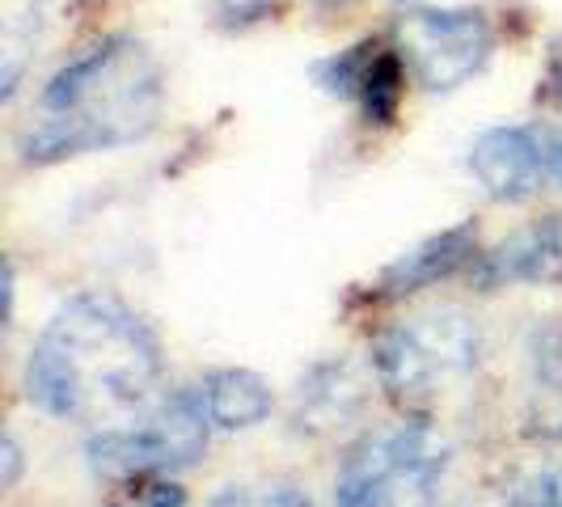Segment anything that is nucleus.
<instances>
[{
    "mask_svg": "<svg viewBox=\"0 0 562 507\" xmlns=\"http://www.w3.org/2000/svg\"><path fill=\"white\" fill-rule=\"evenodd\" d=\"M397 47L411 77L427 93H452L474 81L495 52V30L482 9H406L397 18Z\"/></svg>",
    "mask_w": 562,
    "mask_h": 507,
    "instance_id": "6",
    "label": "nucleus"
},
{
    "mask_svg": "<svg viewBox=\"0 0 562 507\" xmlns=\"http://www.w3.org/2000/svg\"><path fill=\"white\" fill-rule=\"evenodd\" d=\"M317 9H347V4H356V0H310Z\"/></svg>",
    "mask_w": 562,
    "mask_h": 507,
    "instance_id": "21",
    "label": "nucleus"
},
{
    "mask_svg": "<svg viewBox=\"0 0 562 507\" xmlns=\"http://www.w3.org/2000/svg\"><path fill=\"white\" fill-rule=\"evenodd\" d=\"M449 465V440L427 419L372 431L338 465L335 507H406L436 495Z\"/></svg>",
    "mask_w": 562,
    "mask_h": 507,
    "instance_id": "4",
    "label": "nucleus"
},
{
    "mask_svg": "<svg viewBox=\"0 0 562 507\" xmlns=\"http://www.w3.org/2000/svg\"><path fill=\"white\" fill-rule=\"evenodd\" d=\"M406 72L411 68H406L402 47H390L385 38H364L313 68L317 84L330 98L351 102L372 127H390L397 119L402 98H406Z\"/></svg>",
    "mask_w": 562,
    "mask_h": 507,
    "instance_id": "8",
    "label": "nucleus"
},
{
    "mask_svg": "<svg viewBox=\"0 0 562 507\" xmlns=\"http://www.w3.org/2000/svg\"><path fill=\"white\" fill-rule=\"evenodd\" d=\"M254 507H313V499L301 486H276L262 499H254Z\"/></svg>",
    "mask_w": 562,
    "mask_h": 507,
    "instance_id": "17",
    "label": "nucleus"
},
{
    "mask_svg": "<svg viewBox=\"0 0 562 507\" xmlns=\"http://www.w3.org/2000/svg\"><path fill=\"white\" fill-rule=\"evenodd\" d=\"M529 368H533V390H529V436L562 444V322L537 326L529 338Z\"/></svg>",
    "mask_w": 562,
    "mask_h": 507,
    "instance_id": "13",
    "label": "nucleus"
},
{
    "mask_svg": "<svg viewBox=\"0 0 562 507\" xmlns=\"http://www.w3.org/2000/svg\"><path fill=\"white\" fill-rule=\"evenodd\" d=\"M474 262H479V228L470 225V221H461V225L419 241L415 250L397 254L394 262L376 275V296H385V301L415 296L423 288H436V283L452 280L457 271H465Z\"/></svg>",
    "mask_w": 562,
    "mask_h": 507,
    "instance_id": "10",
    "label": "nucleus"
},
{
    "mask_svg": "<svg viewBox=\"0 0 562 507\" xmlns=\"http://www.w3.org/2000/svg\"><path fill=\"white\" fill-rule=\"evenodd\" d=\"M207 436L212 419L199 390H173L136 422L93 431L85 444V461L106 482H148L173 470H191L207 452Z\"/></svg>",
    "mask_w": 562,
    "mask_h": 507,
    "instance_id": "5",
    "label": "nucleus"
},
{
    "mask_svg": "<svg viewBox=\"0 0 562 507\" xmlns=\"http://www.w3.org/2000/svg\"><path fill=\"white\" fill-rule=\"evenodd\" d=\"M85 4H93V0H30V34L43 26H56V22H68L72 13H81Z\"/></svg>",
    "mask_w": 562,
    "mask_h": 507,
    "instance_id": "14",
    "label": "nucleus"
},
{
    "mask_svg": "<svg viewBox=\"0 0 562 507\" xmlns=\"http://www.w3.org/2000/svg\"><path fill=\"white\" fill-rule=\"evenodd\" d=\"M470 169L495 203H525L541 191H562V127L554 123L491 127L470 148Z\"/></svg>",
    "mask_w": 562,
    "mask_h": 507,
    "instance_id": "7",
    "label": "nucleus"
},
{
    "mask_svg": "<svg viewBox=\"0 0 562 507\" xmlns=\"http://www.w3.org/2000/svg\"><path fill=\"white\" fill-rule=\"evenodd\" d=\"M18 478H22V449H18L13 436H4V444H0V486L13 491Z\"/></svg>",
    "mask_w": 562,
    "mask_h": 507,
    "instance_id": "16",
    "label": "nucleus"
},
{
    "mask_svg": "<svg viewBox=\"0 0 562 507\" xmlns=\"http://www.w3.org/2000/svg\"><path fill=\"white\" fill-rule=\"evenodd\" d=\"M166 106V72L140 38L114 34L64 64L38 93L18 153L26 166H56L153 136Z\"/></svg>",
    "mask_w": 562,
    "mask_h": 507,
    "instance_id": "2",
    "label": "nucleus"
},
{
    "mask_svg": "<svg viewBox=\"0 0 562 507\" xmlns=\"http://www.w3.org/2000/svg\"><path fill=\"white\" fill-rule=\"evenodd\" d=\"M474 283L482 292L499 288H562V212L516 228L507 241L474 262Z\"/></svg>",
    "mask_w": 562,
    "mask_h": 507,
    "instance_id": "9",
    "label": "nucleus"
},
{
    "mask_svg": "<svg viewBox=\"0 0 562 507\" xmlns=\"http://www.w3.org/2000/svg\"><path fill=\"white\" fill-rule=\"evenodd\" d=\"M207 507H254V504H250V495H246L241 486H228V491H221V495H216Z\"/></svg>",
    "mask_w": 562,
    "mask_h": 507,
    "instance_id": "19",
    "label": "nucleus"
},
{
    "mask_svg": "<svg viewBox=\"0 0 562 507\" xmlns=\"http://www.w3.org/2000/svg\"><path fill=\"white\" fill-rule=\"evenodd\" d=\"M559 98H562V72H559Z\"/></svg>",
    "mask_w": 562,
    "mask_h": 507,
    "instance_id": "22",
    "label": "nucleus"
},
{
    "mask_svg": "<svg viewBox=\"0 0 562 507\" xmlns=\"http://www.w3.org/2000/svg\"><path fill=\"white\" fill-rule=\"evenodd\" d=\"M140 507H187V491L178 482H148Z\"/></svg>",
    "mask_w": 562,
    "mask_h": 507,
    "instance_id": "15",
    "label": "nucleus"
},
{
    "mask_svg": "<svg viewBox=\"0 0 562 507\" xmlns=\"http://www.w3.org/2000/svg\"><path fill=\"white\" fill-rule=\"evenodd\" d=\"M364 406V394L351 376L347 364H317L301 381V394H296V431H310V436H326V431H338L347 422L360 415Z\"/></svg>",
    "mask_w": 562,
    "mask_h": 507,
    "instance_id": "11",
    "label": "nucleus"
},
{
    "mask_svg": "<svg viewBox=\"0 0 562 507\" xmlns=\"http://www.w3.org/2000/svg\"><path fill=\"white\" fill-rule=\"evenodd\" d=\"M161 338L136 309L81 292L43 326L26 360V397L64 422H98L140 406L161 381Z\"/></svg>",
    "mask_w": 562,
    "mask_h": 507,
    "instance_id": "1",
    "label": "nucleus"
},
{
    "mask_svg": "<svg viewBox=\"0 0 562 507\" xmlns=\"http://www.w3.org/2000/svg\"><path fill=\"white\" fill-rule=\"evenodd\" d=\"M0 296H4V326H13V301H18V271L13 262L4 258V283H0Z\"/></svg>",
    "mask_w": 562,
    "mask_h": 507,
    "instance_id": "18",
    "label": "nucleus"
},
{
    "mask_svg": "<svg viewBox=\"0 0 562 507\" xmlns=\"http://www.w3.org/2000/svg\"><path fill=\"white\" fill-rule=\"evenodd\" d=\"M406 507H465V504H452V499H440V491L436 495H427V499H415V504Z\"/></svg>",
    "mask_w": 562,
    "mask_h": 507,
    "instance_id": "20",
    "label": "nucleus"
},
{
    "mask_svg": "<svg viewBox=\"0 0 562 507\" xmlns=\"http://www.w3.org/2000/svg\"><path fill=\"white\" fill-rule=\"evenodd\" d=\"M199 397L207 406V419L221 431H250L258 422L271 419V385L250 372V368H216L203 376L199 385Z\"/></svg>",
    "mask_w": 562,
    "mask_h": 507,
    "instance_id": "12",
    "label": "nucleus"
},
{
    "mask_svg": "<svg viewBox=\"0 0 562 507\" xmlns=\"http://www.w3.org/2000/svg\"><path fill=\"white\" fill-rule=\"evenodd\" d=\"M482 360V330L470 313L436 309L411 317L372 342L381 390L406 410H423L440 385L470 376Z\"/></svg>",
    "mask_w": 562,
    "mask_h": 507,
    "instance_id": "3",
    "label": "nucleus"
}]
</instances>
